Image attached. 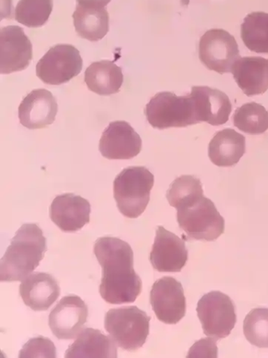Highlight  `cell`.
<instances>
[{"label": "cell", "instance_id": "26", "mask_svg": "<svg viewBox=\"0 0 268 358\" xmlns=\"http://www.w3.org/2000/svg\"><path fill=\"white\" fill-rule=\"evenodd\" d=\"M52 9L53 0H20L15 19L29 28H39L50 19Z\"/></svg>", "mask_w": 268, "mask_h": 358}, {"label": "cell", "instance_id": "23", "mask_svg": "<svg viewBox=\"0 0 268 358\" xmlns=\"http://www.w3.org/2000/svg\"><path fill=\"white\" fill-rule=\"evenodd\" d=\"M73 19L77 33L83 39L97 42L108 32L109 15L105 8L77 4Z\"/></svg>", "mask_w": 268, "mask_h": 358}, {"label": "cell", "instance_id": "28", "mask_svg": "<svg viewBox=\"0 0 268 358\" xmlns=\"http://www.w3.org/2000/svg\"><path fill=\"white\" fill-rule=\"evenodd\" d=\"M19 357H56V348L48 338L40 336L29 340L21 350Z\"/></svg>", "mask_w": 268, "mask_h": 358}, {"label": "cell", "instance_id": "13", "mask_svg": "<svg viewBox=\"0 0 268 358\" xmlns=\"http://www.w3.org/2000/svg\"><path fill=\"white\" fill-rule=\"evenodd\" d=\"M156 233L150 255L154 268L160 273H179L188 258L185 242L163 227H158Z\"/></svg>", "mask_w": 268, "mask_h": 358}, {"label": "cell", "instance_id": "20", "mask_svg": "<svg viewBox=\"0 0 268 358\" xmlns=\"http://www.w3.org/2000/svg\"><path fill=\"white\" fill-rule=\"evenodd\" d=\"M246 137L234 129H225L215 134L209 147L211 162L218 167L237 164L246 153Z\"/></svg>", "mask_w": 268, "mask_h": 358}, {"label": "cell", "instance_id": "29", "mask_svg": "<svg viewBox=\"0 0 268 358\" xmlns=\"http://www.w3.org/2000/svg\"><path fill=\"white\" fill-rule=\"evenodd\" d=\"M77 4L82 6L104 8L112 0H77Z\"/></svg>", "mask_w": 268, "mask_h": 358}, {"label": "cell", "instance_id": "9", "mask_svg": "<svg viewBox=\"0 0 268 358\" xmlns=\"http://www.w3.org/2000/svg\"><path fill=\"white\" fill-rule=\"evenodd\" d=\"M199 56L205 67L221 75L231 73L241 57L234 36L223 29H211L202 36Z\"/></svg>", "mask_w": 268, "mask_h": 358}, {"label": "cell", "instance_id": "16", "mask_svg": "<svg viewBox=\"0 0 268 358\" xmlns=\"http://www.w3.org/2000/svg\"><path fill=\"white\" fill-rule=\"evenodd\" d=\"M190 95L200 122L218 127L228 121L232 105L226 94L207 86H194Z\"/></svg>", "mask_w": 268, "mask_h": 358}, {"label": "cell", "instance_id": "7", "mask_svg": "<svg viewBox=\"0 0 268 358\" xmlns=\"http://www.w3.org/2000/svg\"><path fill=\"white\" fill-rule=\"evenodd\" d=\"M204 334L215 340L228 337L237 323L236 307L221 292L204 294L197 308Z\"/></svg>", "mask_w": 268, "mask_h": 358}, {"label": "cell", "instance_id": "15", "mask_svg": "<svg viewBox=\"0 0 268 358\" xmlns=\"http://www.w3.org/2000/svg\"><path fill=\"white\" fill-rule=\"evenodd\" d=\"M91 205L74 194L58 195L53 201L50 216L54 223L65 232H75L90 222Z\"/></svg>", "mask_w": 268, "mask_h": 358}, {"label": "cell", "instance_id": "12", "mask_svg": "<svg viewBox=\"0 0 268 358\" xmlns=\"http://www.w3.org/2000/svg\"><path fill=\"white\" fill-rule=\"evenodd\" d=\"M0 72L3 75L26 69L32 59V45L23 29L16 26L0 31Z\"/></svg>", "mask_w": 268, "mask_h": 358}, {"label": "cell", "instance_id": "3", "mask_svg": "<svg viewBox=\"0 0 268 358\" xmlns=\"http://www.w3.org/2000/svg\"><path fill=\"white\" fill-rule=\"evenodd\" d=\"M47 250L46 239L36 224H24L10 241L0 264L1 282L22 281L40 265Z\"/></svg>", "mask_w": 268, "mask_h": 358}, {"label": "cell", "instance_id": "8", "mask_svg": "<svg viewBox=\"0 0 268 358\" xmlns=\"http://www.w3.org/2000/svg\"><path fill=\"white\" fill-rule=\"evenodd\" d=\"M82 69L77 49L71 45H57L40 59L36 76L47 85H59L77 77Z\"/></svg>", "mask_w": 268, "mask_h": 358}, {"label": "cell", "instance_id": "19", "mask_svg": "<svg viewBox=\"0 0 268 358\" xmlns=\"http://www.w3.org/2000/svg\"><path fill=\"white\" fill-rule=\"evenodd\" d=\"M231 73L244 94L248 96L268 90V59L260 57H240Z\"/></svg>", "mask_w": 268, "mask_h": 358}, {"label": "cell", "instance_id": "27", "mask_svg": "<svg viewBox=\"0 0 268 358\" xmlns=\"http://www.w3.org/2000/svg\"><path fill=\"white\" fill-rule=\"evenodd\" d=\"M244 335L259 348H268V308H254L244 320Z\"/></svg>", "mask_w": 268, "mask_h": 358}, {"label": "cell", "instance_id": "25", "mask_svg": "<svg viewBox=\"0 0 268 358\" xmlns=\"http://www.w3.org/2000/svg\"><path fill=\"white\" fill-rule=\"evenodd\" d=\"M234 124L249 134H261L268 129V112L257 103H248L238 108L234 115Z\"/></svg>", "mask_w": 268, "mask_h": 358}, {"label": "cell", "instance_id": "22", "mask_svg": "<svg viewBox=\"0 0 268 358\" xmlns=\"http://www.w3.org/2000/svg\"><path fill=\"white\" fill-rule=\"evenodd\" d=\"M84 82L89 90L97 94H114L124 83L123 71L112 61L96 62L85 71Z\"/></svg>", "mask_w": 268, "mask_h": 358}, {"label": "cell", "instance_id": "17", "mask_svg": "<svg viewBox=\"0 0 268 358\" xmlns=\"http://www.w3.org/2000/svg\"><path fill=\"white\" fill-rule=\"evenodd\" d=\"M58 110L56 99L45 90H34L19 107L21 124L29 129H40L52 124Z\"/></svg>", "mask_w": 268, "mask_h": 358}, {"label": "cell", "instance_id": "10", "mask_svg": "<svg viewBox=\"0 0 268 358\" xmlns=\"http://www.w3.org/2000/svg\"><path fill=\"white\" fill-rule=\"evenodd\" d=\"M151 303L158 320L166 324H177L186 313L184 289L172 277H164L154 283Z\"/></svg>", "mask_w": 268, "mask_h": 358}, {"label": "cell", "instance_id": "4", "mask_svg": "<svg viewBox=\"0 0 268 358\" xmlns=\"http://www.w3.org/2000/svg\"><path fill=\"white\" fill-rule=\"evenodd\" d=\"M154 176L145 167L125 169L114 182V199L119 212L128 218H137L147 208Z\"/></svg>", "mask_w": 268, "mask_h": 358}, {"label": "cell", "instance_id": "14", "mask_svg": "<svg viewBox=\"0 0 268 358\" xmlns=\"http://www.w3.org/2000/svg\"><path fill=\"white\" fill-rule=\"evenodd\" d=\"M141 150L140 136L126 121L110 123L100 141V151L109 159H132Z\"/></svg>", "mask_w": 268, "mask_h": 358}, {"label": "cell", "instance_id": "6", "mask_svg": "<svg viewBox=\"0 0 268 358\" xmlns=\"http://www.w3.org/2000/svg\"><path fill=\"white\" fill-rule=\"evenodd\" d=\"M144 113L150 124L158 129L184 128L200 123L191 96L161 92L151 98Z\"/></svg>", "mask_w": 268, "mask_h": 358}, {"label": "cell", "instance_id": "21", "mask_svg": "<svg viewBox=\"0 0 268 358\" xmlns=\"http://www.w3.org/2000/svg\"><path fill=\"white\" fill-rule=\"evenodd\" d=\"M65 357H117V344L100 330L84 329L70 345Z\"/></svg>", "mask_w": 268, "mask_h": 358}, {"label": "cell", "instance_id": "11", "mask_svg": "<svg viewBox=\"0 0 268 358\" xmlns=\"http://www.w3.org/2000/svg\"><path fill=\"white\" fill-rule=\"evenodd\" d=\"M88 316L87 304L78 296L68 295L53 308L48 317V324L58 339H75L83 330Z\"/></svg>", "mask_w": 268, "mask_h": 358}, {"label": "cell", "instance_id": "24", "mask_svg": "<svg viewBox=\"0 0 268 358\" xmlns=\"http://www.w3.org/2000/svg\"><path fill=\"white\" fill-rule=\"evenodd\" d=\"M241 39L251 52L268 54V14L253 12L241 27Z\"/></svg>", "mask_w": 268, "mask_h": 358}, {"label": "cell", "instance_id": "1", "mask_svg": "<svg viewBox=\"0 0 268 358\" xmlns=\"http://www.w3.org/2000/svg\"><path fill=\"white\" fill-rule=\"evenodd\" d=\"M94 252L103 268L100 292L103 300L110 304L135 301L142 282L134 271L130 245L117 238H100L96 241Z\"/></svg>", "mask_w": 268, "mask_h": 358}, {"label": "cell", "instance_id": "5", "mask_svg": "<svg viewBox=\"0 0 268 358\" xmlns=\"http://www.w3.org/2000/svg\"><path fill=\"white\" fill-rule=\"evenodd\" d=\"M151 317L137 306L112 308L105 317V328L117 347L136 351L149 335Z\"/></svg>", "mask_w": 268, "mask_h": 358}, {"label": "cell", "instance_id": "2", "mask_svg": "<svg viewBox=\"0 0 268 358\" xmlns=\"http://www.w3.org/2000/svg\"><path fill=\"white\" fill-rule=\"evenodd\" d=\"M177 210V221L187 240L214 241L225 231V220L214 203L203 194L202 187L169 202Z\"/></svg>", "mask_w": 268, "mask_h": 358}, {"label": "cell", "instance_id": "18", "mask_svg": "<svg viewBox=\"0 0 268 358\" xmlns=\"http://www.w3.org/2000/svg\"><path fill=\"white\" fill-rule=\"evenodd\" d=\"M20 294L24 303L34 311H47L59 298L60 288L51 275L36 273L21 281Z\"/></svg>", "mask_w": 268, "mask_h": 358}]
</instances>
